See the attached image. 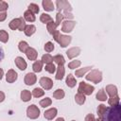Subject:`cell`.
Segmentation results:
<instances>
[{"instance_id":"1","label":"cell","mask_w":121,"mask_h":121,"mask_svg":"<svg viewBox=\"0 0 121 121\" xmlns=\"http://www.w3.org/2000/svg\"><path fill=\"white\" fill-rule=\"evenodd\" d=\"M101 118L103 121H121V105L117 104L107 108L106 112Z\"/></svg>"},{"instance_id":"2","label":"cell","mask_w":121,"mask_h":121,"mask_svg":"<svg viewBox=\"0 0 121 121\" xmlns=\"http://www.w3.org/2000/svg\"><path fill=\"white\" fill-rule=\"evenodd\" d=\"M52 36H53V39H54L61 47H66V46L71 43V41H72V37H71V36L60 34L59 30H55V31L52 33Z\"/></svg>"},{"instance_id":"3","label":"cell","mask_w":121,"mask_h":121,"mask_svg":"<svg viewBox=\"0 0 121 121\" xmlns=\"http://www.w3.org/2000/svg\"><path fill=\"white\" fill-rule=\"evenodd\" d=\"M26 21L25 19H23V17H20V18H15L13 20H11L9 24V26L10 29L12 30H20V31H23L26 27Z\"/></svg>"},{"instance_id":"4","label":"cell","mask_w":121,"mask_h":121,"mask_svg":"<svg viewBox=\"0 0 121 121\" xmlns=\"http://www.w3.org/2000/svg\"><path fill=\"white\" fill-rule=\"evenodd\" d=\"M78 91V93H80L84 95H91L93 94V92L95 91V87L84 82V81H81V82H79Z\"/></svg>"},{"instance_id":"5","label":"cell","mask_w":121,"mask_h":121,"mask_svg":"<svg viewBox=\"0 0 121 121\" xmlns=\"http://www.w3.org/2000/svg\"><path fill=\"white\" fill-rule=\"evenodd\" d=\"M85 78L94 83H99L102 80V73L99 70L94 69L85 77Z\"/></svg>"},{"instance_id":"6","label":"cell","mask_w":121,"mask_h":121,"mask_svg":"<svg viewBox=\"0 0 121 121\" xmlns=\"http://www.w3.org/2000/svg\"><path fill=\"white\" fill-rule=\"evenodd\" d=\"M26 115L30 119H37L40 116V110H39V108L36 105H34V104L28 106L27 109H26Z\"/></svg>"},{"instance_id":"7","label":"cell","mask_w":121,"mask_h":121,"mask_svg":"<svg viewBox=\"0 0 121 121\" xmlns=\"http://www.w3.org/2000/svg\"><path fill=\"white\" fill-rule=\"evenodd\" d=\"M55 4H56L57 9H59V11L63 10V12H71V10H72L70 3L66 0H60V1L58 0V1H56Z\"/></svg>"},{"instance_id":"8","label":"cell","mask_w":121,"mask_h":121,"mask_svg":"<svg viewBox=\"0 0 121 121\" xmlns=\"http://www.w3.org/2000/svg\"><path fill=\"white\" fill-rule=\"evenodd\" d=\"M76 26V22L75 21H72V20H65L62 22V26H61V31L63 32H66V33H69L71 32L74 27Z\"/></svg>"},{"instance_id":"9","label":"cell","mask_w":121,"mask_h":121,"mask_svg":"<svg viewBox=\"0 0 121 121\" xmlns=\"http://www.w3.org/2000/svg\"><path fill=\"white\" fill-rule=\"evenodd\" d=\"M40 85L44 89V90H50L53 87V81L51 78L43 77L40 78Z\"/></svg>"},{"instance_id":"10","label":"cell","mask_w":121,"mask_h":121,"mask_svg":"<svg viewBox=\"0 0 121 121\" xmlns=\"http://www.w3.org/2000/svg\"><path fill=\"white\" fill-rule=\"evenodd\" d=\"M17 78H18V74L13 69H9L6 74V80L8 83H13L14 81H16Z\"/></svg>"},{"instance_id":"11","label":"cell","mask_w":121,"mask_h":121,"mask_svg":"<svg viewBox=\"0 0 121 121\" xmlns=\"http://www.w3.org/2000/svg\"><path fill=\"white\" fill-rule=\"evenodd\" d=\"M36 80H37V77L34 73H27L26 76H25V78H24V81L26 85L30 86V85H33L34 83H36Z\"/></svg>"},{"instance_id":"12","label":"cell","mask_w":121,"mask_h":121,"mask_svg":"<svg viewBox=\"0 0 121 121\" xmlns=\"http://www.w3.org/2000/svg\"><path fill=\"white\" fill-rule=\"evenodd\" d=\"M80 54V48L79 47H71L66 51V55L68 57V59L72 60L74 58H76L77 56H78Z\"/></svg>"},{"instance_id":"13","label":"cell","mask_w":121,"mask_h":121,"mask_svg":"<svg viewBox=\"0 0 121 121\" xmlns=\"http://www.w3.org/2000/svg\"><path fill=\"white\" fill-rule=\"evenodd\" d=\"M26 55L29 60H36L38 57V53L33 47H28L26 51Z\"/></svg>"},{"instance_id":"14","label":"cell","mask_w":121,"mask_h":121,"mask_svg":"<svg viewBox=\"0 0 121 121\" xmlns=\"http://www.w3.org/2000/svg\"><path fill=\"white\" fill-rule=\"evenodd\" d=\"M57 112H58V111H57L56 108H51V109H48V110H46V111L44 112L43 116H44V118L47 119V120H52L54 117H56Z\"/></svg>"},{"instance_id":"15","label":"cell","mask_w":121,"mask_h":121,"mask_svg":"<svg viewBox=\"0 0 121 121\" xmlns=\"http://www.w3.org/2000/svg\"><path fill=\"white\" fill-rule=\"evenodd\" d=\"M15 64H16V66L20 69V70H25V69H26V66H27V63H26V61L25 60V59L24 58H22V57H17V58H15Z\"/></svg>"},{"instance_id":"16","label":"cell","mask_w":121,"mask_h":121,"mask_svg":"<svg viewBox=\"0 0 121 121\" xmlns=\"http://www.w3.org/2000/svg\"><path fill=\"white\" fill-rule=\"evenodd\" d=\"M42 5H43V8L45 11H53L54 9H55L54 3L50 0H43Z\"/></svg>"},{"instance_id":"17","label":"cell","mask_w":121,"mask_h":121,"mask_svg":"<svg viewBox=\"0 0 121 121\" xmlns=\"http://www.w3.org/2000/svg\"><path fill=\"white\" fill-rule=\"evenodd\" d=\"M106 92L112 97V96H114V95H117V88L113 84H109V85L106 86Z\"/></svg>"},{"instance_id":"18","label":"cell","mask_w":121,"mask_h":121,"mask_svg":"<svg viewBox=\"0 0 121 121\" xmlns=\"http://www.w3.org/2000/svg\"><path fill=\"white\" fill-rule=\"evenodd\" d=\"M65 83L68 87L70 88H73L76 86V83H77V80L76 78H74V76L72 74H68V76L66 77V80H65Z\"/></svg>"},{"instance_id":"19","label":"cell","mask_w":121,"mask_h":121,"mask_svg":"<svg viewBox=\"0 0 121 121\" xmlns=\"http://www.w3.org/2000/svg\"><path fill=\"white\" fill-rule=\"evenodd\" d=\"M35 31H36V26L34 25H26V27H25V29H24L25 34L26 36H28V37H30L31 35H33L35 33Z\"/></svg>"},{"instance_id":"20","label":"cell","mask_w":121,"mask_h":121,"mask_svg":"<svg viewBox=\"0 0 121 121\" xmlns=\"http://www.w3.org/2000/svg\"><path fill=\"white\" fill-rule=\"evenodd\" d=\"M64 73H65V70H64V67L63 65H58V68H57V74H56V79L57 80H60L63 78L64 77Z\"/></svg>"},{"instance_id":"21","label":"cell","mask_w":121,"mask_h":121,"mask_svg":"<svg viewBox=\"0 0 121 121\" xmlns=\"http://www.w3.org/2000/svg\"><path fill=\"white\" fill-rule=\"evenodd\" d=\"M31 93L28 91V90H23L21 92V99L24 101V102H27L31 99Z\"/></svg>"},{"instance_id":"22","label":"cell","mask_w":121,"mask_h":121,"mask_svg":"<svg viewBox=\"0 0 121 121\" xmlns=\"http://www.w3.org/2000/svg\"><path fill=\"white\" fill-rule=\"evenodd\" d=\"M24 19H25V21H27V22H34L36 20V17L31 11H29L27 9L24 12Z\"/></svg>"},{"instance_id":"23","label":"cell","mask_w":121,"mask_h":121,"mask_svg":"<svg viewBox=\"0 0 121 121\" xmlns=\"http://www.w3.org/2000/svg\"><path fill=\"white\" fill-rule=\"evenodd\" d=\"M91 68H92V66H86V67L78 69V70H76L75 75H76L78 78H81V77H83V75L86 74V72H88L89 70H91Z\"/></svg>"},{"instance_id":"24","label":"cell","mask_w":121,"mask_h":121,"mask_svg":"<svg viewBox=\"0 0 121 121\" xmlns=\"http://www.w3.org/2000/svg\"><path fill=\"white\" fill-rule=\"evenodd\" d=\"M32 69H33V71L35 73H40L42 71V69H43V61L39 60H36L32 65Z\"/></svg>"},{"instance_id":"25","label":"cell","mask_w":121,"mask_h":121,"mask_svg":"<svg viewBox=\"0 0 121 121\" xmlns=\"http://www.w3.org/2000/svg\"><path fill=\"white\" fill-rule=\"evenodd\" d=\"M40 21L42 22V23H43V24H48V23H50V22H52L53 21V19H52V17L49 15V14H46V13H42L41 14V16H40Z\"/></svg>"},{"instance_id":"26","label":"cell","mask_w":121,"mask_h":121,"mask_svg":"<svg viewBox=\"0 0 121 121\" xmlns=\"http://www.w3.org/2000/svg\"><path fill=\"white\" fill-rule=\"evenodd\" d=\"M95 97H96V99L99 100V101H106V99H107V95H106V93H105V91H104L103 89H100V90L96 93Z\"/></svg>"},{"instance_id":"27","label":"cell","mask_w":121,"mask_h":121,"mask_svg":"<svg viewBox=\"0 0 121 121\" xmlns=\"http://www.w3.org/2000/svg\"><path fill=\"white\" fill-rule=\"evenodd\" d=\"M64 95H65V93H64V91L62 89H57L53 93V96L56 99H62L64 97Z\"/></svg>"},{"instance_id":"28","label":"cell","mask_w":121,"mask_h":121,"mask_svg":"<svg viewBox=\"0 0 121 121\" xmlns=\"http://www.w3.org/2000/svg\"><path fill=\"white\" fill-rule=\"evenodd\" d=\"M85 99H86V98H85V95H82V94H80V93H78V94L75 95V101H76L78 105L84 104Z\"/></svg>"},{"instance_id":"29","label":"cell","mask_w":121,"mask_h":121,"mask_svg":"<svg viewBox=\"0 0 121 121\" xmlns=\"http://www.w3.org/2000/svg\"><path fill=\"white\" fill-rule=\"evenodd\" d=\"M31 95H32L34 97L39 98V97H41V96H43V95H44V91H43V89H41V88H35V89H33Z\"/></svg>"},{"instance_id":"30","label":"cell","mask_w":121,"mask_h":121,"mask_svg":"<svg viewBox=\"0 0 121 121\" xmlns=\"http://www.w3.org/2000/svg\"><path fill=\"white\" fill-rule=\"evenodd\" d=\"M106 111H107V107H106L105 105H103V104L98 105L97 110H96V112H97L98 117H99V118H101V117L104 115V113L106 112Z\"/></svg>"},{"instance_id":"31","label":"cell","mask_w":121,"mask_h":121,"mask_svg":"<svg viewBox=\"0 0 121 121\" xmlns=\"http://www.w3.org/2000/svg\"><path fill=\"white\" fill-rule=\"evenodd\" d=\"M53 60H54L58 65H63L64 62H65L63 56H62V55H60V54L54 56V57H53Z\"/></svg>"},{"instance_id":"32","label":"cell","mask_w":121,"mask_h":121,"mask_svg":"<svg viewBox=\"0 0 121 121\" xmlns=\"http://www.w3.org/2000/svg\"><path fill=\"white\" fill-rule=\"evenodd\" d=\"M28 10L29 11H31L33 14H35V13H38L39 11H40V9H39V6L37 5V4H35V3H30L29 5H28Z\"/></svg>"},{"instance_id":"33","label":"cell","mask_w":121,"mask_h":121,"mask_svg":"<svg viewBox=\"0 0 121 121\" xmlns=\"http://www.w3.org/2000/svg\"><path fill=\"white\" fill-rule=\"evenodd\" d=\"M41 60L43 61V63L48 64V63H51V62L53 61V57H52L50 54H44V55H43Z\"/></svg>"},{"instance_id":"34","label":"cell","mask_w":121,"mask_h":121,"mask_svg":"<svg viewBox=\"0 0 121 121\" xmlns=\"http://www.w3.org/2000/svg\"><path fill=\"white\" fill-rule=\"evenodd\" d=\"M57 25H56V23L55 22H50V23H48L47 25H46V28H47V30H48V32L50 33V34H52L55 30H57Z\"/></svg>"},{"instance_id":"35","label":"cell","mask_w":121,"mask_h":121,"mask_svg":"<svg viewBox=\"0 0 121 121\" xmlns=\"http://www.w3.org/2000/svg\"><path fill=\"white\" fill-rule=\"evenodd\" d=\"M28 47H29V46H28L27 43L25 42V41H21V42L18 43V48H19V50H20L21 52H23V53H26V49H27Z\"/></svg>"},{"instance_id":"36","label":"cell","mask_w":121,"mask_h":121,"mask_svg":"<svg viewBox=\"0 0 121 121\" xmlns=\"http://www.w3.org/2000/svg\"><path fill=\"white\" fill-rule=\"evenodd\" d=\"M119 100H120V98H119V96L116 95H114V96L110 97L109 100H108V103H109L111 106H115V105L119 104Z\"/></svg>"},{"instance_id":"37","label":"cell","mask_w":121,"mask_h":121,"mask_svg":"<svg viewBox=\"0 0 121 121\" xmlns=\"http://www.w3.org/2000/svg\"><path fill=\"white\" fill-rule=\"evenodd\" d=\"M51 104H52V100H51V98H49V97H45V98H43V99H42V100L40 101V106H42L43 108L48 107V106H50Z\"/></svg>"},{"instance_id":"38","label":"cell","mask_w":121,"mask_h":121,"mask_svg":"<svg viewBox=\"0 0 121 121\" xmlns=\"http://www.w3.org/2000/svg\"><path fill=\"white\" fill-rule=\"evenodd\" d=\"M9 41V34L6 30H0V42L7 43Z\"/></svg>"},{"instance_id":"39","label":"cell","mask_w":121,"mask_h":121,"mask_svg":"<svg viewBox=\"0 0 121 121\" xmlns=\"http://www.w3.org/2000/svg\"><path fill=\"white\" fill-rule=\"evenodd\" d=\"M45 71H47L48 73H50V74H53L55 71H56V66H55V64L53 63V62H51V63H48V64H45Z\"/></svg>"},{"instance_id":"40","label":"cell","mask_w":121,"mask_h":121,"mask_svg":"<svg viewBox=\"0 0 121 121\" xmlns=\"http://www.w3.org/2000/svg\"><path fill=\"white\" fill-rule=\"evenodd\" d=\"M54 48H55V46H54L53 43H51V42H47V43L44 44V50H45L47 53L52 52V51L54 50Z\"/></svg>"},{"instance_id":"41","label":"cell","mask_w":121,"mask_h":121,"mask_svg":"<svg viewBox=\"0 0 121 121\" xmlns=\"http://www.w3.org/2000/svg\"><path fill=\"white\" fill-rule=\"evenodd\" d=\"M80 64H81L80 60H72L71 62L68 63V67H69L70 69H75V68L79 67Z\"/></svg>"},{"instance_id":"42","label":"cell","mask_w":121,"mask_h":121,"mask_svg":"<svg viewBox=\"0 0 121 121\" xmlns=\"http://www.w3.org/2000/svg\"><path fill=\"white\" fill-rule=\"evenodd\" d=\"M63 19H64L63 14H62L60 11H59V12L57 13V15H56V25H57V26L60 25V23L62 22Z\"/></svg>"},{"instance_id":"43","label":"cell","mask_w":121,"mask_h":121,"mask_svg":"<svg viewBox=\"0 0 121 121\" xmlns=\"http://www.w3.org/2000/svg\"><path fill=\"white\" fill-rule=\"evenodd\" d=\"M9 5L7 2L0 0V12H6V10L8 9Z\"/></svg>"},{"instance_id":"44","label":"cell","mask_w":121,"mask_h":121,"mask_svg":"<svg viewBox=\"0 0 121 121\" xmlns=\"http://www.w3.org/2000/svg\"><path fill=\"white\" fill-rule=\"evenodd\" d=\"M84 121H95V115L93 113H88L86 116H85V119Z\"/></svg>"},{"instance_id":"45","label":"cell","mask_w":121,"mask_h":121,"mask_svg":"<svg viewBox=\"0 0 121 121\" xmlns=\"http://www.w3.org/2000/svg\"><path fill=\"white\" fill-rule=\"evenodd\" d=\"M7 18V13L6 12H0V22L5 21Z\"/></svg>"},{"instance_id":"46","label":"cell","mask_w":121,"mask_h":121,"mask_svg":"<svg viewBox=\"0 0 121 121\" xmlns=\"http://www.w3.org/2000/svg\"><path fill=\"white\" fill-rule=\"evenodd\" d=\"M4 57H5V53H4V50H3V48L0 46V62L3 60Z\"/></svg>"},{"instance_id":"47","label":"cell","mask_w":121,"mask_h":121,"mask_svg":"<svg viewBox=\"0 0 121 121\" xmlns=\"http://www.w3.org/2000/svg\"><path fill=\"white\" fill-rule=\"evenodd\" d=\"M4 100H5V94L2 91H0V102H3Z\"/></svg>"},{"instance_id":"48","label":"cell","mask_w":121,"mask_h":121,"mask_svg":"<svg viewBox=\"0 0 121 121\" xmlns=\"http://www.w3.org/2000/svg\"><path fill=\"white\" fill-rule=\"evenodd\" d=\"M3 76H4V71H3V69H2V68H0V80L2 79Z\"/></svg>"},{"instance_id":"49","label":"cell","mask_w":121,"mask_h":121,"mask_svg":"<svg viewBox=\"0 0 121 121\" xmlns=\"http://www.w3.org/2000/svg\"><path fill=\"white\" fill-rule=\"evenodd\" d=\"M55 121H64V118H62V117H59V118H57Z\"/></svg>"},{"instance_id":"50","label":"cell","mask_w":121,"mask_h":121,"mask_svg":"<svg viewBox=\"0 0 121 121\" xmlns=\"http://www.w3.org/2000/svg\"><path fill=\"white\" fill-rule=\"evenodd\" d=\"M95 121H103V119H102V118H99V117H98V118H97V119H96Z\"/></svg>"},{"instance_id":"51","label":"cell","mask_w":121,"mask_h":121,"mask_svg":"<svg viewBox=\"0 0 121 121\" xmlns=\"http://www.w3.org/2000/svg\"><path fill=\"white\" fill-rule=\"evenodd\" d=\"M72 121H76V120H72Z\"/></svg>"}]
</instances>
